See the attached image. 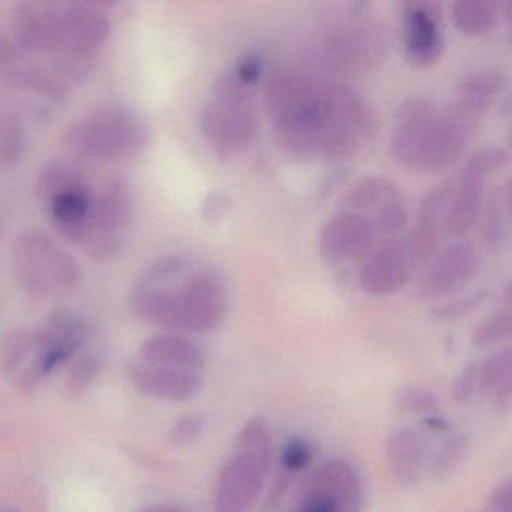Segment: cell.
<instances>
[{
	"label": "cell",
	"mask_w": 512,
	"mask_h": 512,
	"mask_svg": "<svg viewBox=\"0 0 512 512\" xmlns=\"http://www.w3.org/2000/svg\"><path fill=\"white\" fill-rule=\"evenodd\" d=\"M314 451L313 443L302 436H292L283 443L280 451V463L283 472L295 476L302 472L313 463Z\"/></svg>",
	"instance_id": "obj_35"
},
{
	"label": "cell",
	"mask_w": 512,
	"mask_h": 512,
	"mask_svg": "<svg viewBox=\"0 0 512 512\" xmlns=\"http://www.w3.org/2000/svg\"><path fill=\"white\" fill-rule=\"evenodd\" d=\"M7 77L8 82L16 88L44 95L50 100L64 101L70 94V88L64 77L46 68L32 67V65L16 67L8 71Z\"/></svg>",
	"instance_id": "obj_28"
},
{
	"label": "cell",
	"mask_w": 512,
	"mask_h": 512,
	"mask_svg": "<svg viewBox=\"0 0 512 512\" xmlns=\"http://www.w3.org/2000/svg\"><path fill=\"white\" fill-rule=\"evenodd\" d=\"M140 512H190L188 509L182 508V506L176 505H151L146 506Z\"/></svg>",
	"instance_id": "obj_44"
},
{
	"label": "cell",
	"mask_w": 512,
	"mask_h": 512,
	"mask_svg": "<svg viewBox=\"0 0 512 512\" xmlns=\"http://www.w3.org/2000/svg\"><path fill=\"white\" fill-rule=\"evenodd\" d=\"M263 61L262 56L256 52L245 53L242 58L238 59L235 67L230 73L236 77V80L242 83V85L251 88L256 85L262 76Z\"/></svg>",
	"instance_id": "obj_39"
},
{
	"label": "cell",
	"mask_w": 512,
	"mask_h": 512,
	"mask_svg": "<svg viewBox=\"0 0 512 512\" xmlns=\"http://www.w3.org/2000/svg\"><path fill=\"white\" fill-rule=\"evenodd\" d=\"M85 173L79 167L65 161H52L47 164L37 179V194L44 203L64 191L88 184Z\"/></svg>",
	"instance_id": "obj_29"
},
{
	"label": "cell",
	"mask_w": 512,
	"mask_h": 512,
	"mask_svg": "<svg viewBox=\"0 0 512 512\" xmlns=\"http://www.w3.org/2000/svg\"><path fill=\"white\" fill-rule=\"evenodd\" d=\"M452 187H454L452 182H443V184L431 188L422 199L418 221H416L412 236L407 241L415 268L430 262L439 251L446 206L451 197Z\"/></svg>",
	"instance_id": "obj_19"
},
{
	"label": "cell",
	"mask_w": 512,
	"mask_h": 512,
	"mask_svg": "<svg viewBox=\"0 0 512 512\" xmlns=\"http://www.w3.org/2000/svg\"><path fill=\"white\" fill-rule=\"evenodd\" d=\"M2 512H22L20 509L17 508H5Z\"/></svg>",
	"instance_id": "obj_45"
},
{
	"label": "cell",
	"mask_w": 512,
	"mask_h": 512,
	"mask_svg": "<svg viewBox=\"0 0 512 512\" xmlns=\"http://www.w3.org/2000/svg\"><path fill=\"white\" fill-rule=\"evenodd\" d=\"M478 389L493 400L499 412H508L512 400V350H497L478 365Z\"/></svg>",
	"instance_id": "obj_25"
},
{
	"label": "cell",
	"mask_w": 512,
	"mask_h": 512,
	"mask_svg": "<svg viewBox=\"0 0 512 512\" xmlns=\"http://www.w3.org/2000/svg\"><path fill=\"white\" fill-rule=\"evenodd\" d=\"M478 391V364L466 365L452 383V398L457 403H469Z\"/></svg>",
	"instance_id": "obj_38"
},
{
	"label": "cell",
	"mask_w": 512,
	"mask_h": 512,
	"mask_svg": "<svg viewBox=\"0 0 512 512\" xmlns=\"http://www.w3.org/2000/svg\"><path fill=\"white\" fill-rule=\"evenodd\" d=\"M130 379L142 394L175 403L191 400L203 388L200 373L148 364L134 365L130 371Z\"/></svg>",
	"instance_id": "obj_20"
},
{
	"label": "cell",
	"mask_w": 512,
	"mask_h": 512,
	"mask_svg": "<svg viewBox=\"0 0 512 512\" xmlns=\"http://www.w3.org/2000/svg\"><path fill=\"white\" fill-rule=\"evenodd\" d=\"M14 58H16V49L13 44L4 35H0V67L10 64Z\"/></svg>",
	"instance_id": "obj_43"
},
{
	"label": "cell",
	"mask_w": 512,
	"mask_h": 512,
	"mask_svg": "<svg viewBox=\"0 0 512 512\" xmlns=\"http://www.w3.org/2000/svg\"><path fill=\"white\" fill-rule=\"evenodd\" d=\"M104 359L98 350L82 349L73 358L67 380H65V394L76 398L85 394L103 370Z\"/></svg>",
	"instance_id": "obj_30"
},
{
	"label": "cell",
	"mask_w": 512,
	"mask_h": 512,
	"mask_svg": "<svg viewBox=\"0 0 512 512\" xmlns=\"http://www.w3.org/2000/svg\"><path fill=\"white\" fill-rule=\"evenodd\" d=\"M95 193L88 184L64 191L46 203L53 226L59 235L74 244L85 245L91 226Z\"/></svg>",
	"instance_id": "obj_22"
},
{
	"label": "cell",
	"mask_w": 512,
	"mask_h": 512,
	"mask_svg": "<svg viewBox=\"0 0 512 512\" xmlns=\"http://www.w3.org/2000/svg\"><path fill=\"white\" fill-rule=\"evenodd\" d=\"M478 251L469 242H455L428 262L413 286L421 301H439L463 289L478 268Z\"/></svg>",
	"instance_id": "obj_14"
},
{
	"label": "cell",
	"mask_w": 512,
	"mask_h": 512,
	"mask_svg": "<svg viewBox=\"0 0 512 512\" xmlns=\"http://www.w3.org/2000/svg\"><path fill=\"white\" fill-rule=\"evenodd\" d=\"M17 283L34 298L71 292L80 281L74 257L40 229H25L13 244Z\"/></svg>",
	"instance_id": "obj_5"
},
{
	"label": "cell",
	"mask_w": 512,
	"mask_h": 512,
	"mask_svg": "<svg viewBox=\"0 0 512 512\" xmlns=\"http://www.w3.org/2000/svg\"><path fill=\"white\" fill-rule=\"evenodd\" d=\"M140 358L143 364L191 373H200L206 365L203 350L193 341L178 335H157L149 338L140 347Z\"/></svg>",
	"instance_id": "obj_24"
},
{
	"label": "cell",
	"mask_w": 512,
	"mask_h": 512,
	"mask_svg": "<svg viewBox=\"0 0 512 512\" xmlns=\"http://www.w3.org/2000/svg\"><path fill=\"white\" fill-rule=\"evenodd\" d=\"M230 208V200L226 194L221 191H212L206 197L202 205V215L206 221H217L227 214Z\"/></svg>",
	"instance_id": "obj_40"
},
{
	"label": "cell",
	"mask_w": 512,
	"mask_h": 512,
	"mask_svg": "<svg viewBox=\"0 0 512 512\" xmlns=\"http://www.w3.org/2000/svg\"><path fill=\"white\" fill-rule=\"evenodd\" d=\"M509 208L511 185L506 182L491 194L487 208L482 209L481 241L485 250L499 251L509 238Z\"/></svg>",
	"instance_id": "obj_26"
},
{
	"label": "cell",
	"mask_w": 512,
	"mask_h": 512,
	"mask_svg": "<svg viewBox=\"0 0 512 512\" xmlns=\"http://www.w3.org/2000/svg\"><path fill=\"white\" fill-rule=\"evenodd\" d=\"M395 403L400 409L413 415L431 416L439 415L442 410L439 398L430 389L419 386H404L395 394Z\"/></svg>",
	"instance_id": "obj_34"
},
{
	"label": "cell",
	"mask_w": 512,
	"mask_h": 512,
	"mask_svg": "<svg viewBox=\"0 0 512 512\" xmlns=\"http://www.w3.org/2000/svg\"><path fill=\"white\" fill-rule=\"evenodd\" d=\"M508 152L485 148L467 160L446 206L443 230L452 238H463L478 223L484 209L485 179L508 163Z\"/></svg>",
	"instance_id": "obj_10"
},
{
	"label": "cell",
	"mask_w": 512,
	"mask_h": 512,
	"mask_svg": "<svg viewBox=\"0 0 512 512\" xmlns=\"http://www.w3.org/2000/svg\"><path fill=\"white\" fill-rule=\"evenodd\" d=\"M500 11L502 8L493 0H458L452 5L451 19L461 34L481 37L496 28Z\"/></svg>",
	"instance_id": "obj_27"
},
{
	"label": "cell",
	"mask_w": 512,
	"mask_h": 512,
	"mask_svg": "<svg viewBox=\"0 0 512 512\" xmlns=\"http://www.w3.org/2000/svg\"><path fill=\"white\" fill-rule=\"evenodd\" d=\"M274 461V443L232 448L218 475L212 512H251L265 490Z\"/></svg>",
	"instance_id": "obj_9"
},
{
	"label": "cell",
	"mask_w": 512,
	"mask_h": 512,
	"mask_svg": "<svg viewBox=\"0 0 512 512\" xmlns=\"http://www.w3.org/2000/svg\"><path fill=\"white\" fill-rule=\"evenodd\" d=\"M145 122L121 109L100 110L71 125L65 143L71 151L100 161L136 157L148 143Z\"/></svg>",
	"instance_id": "obj_6"
},
{
	"label": "cell",
	"mask_w": 512,
	"mask_h": 512,
	"mask_svg": "<svg viewBox=\"0 0 512 512\" xmlns=\"http://www.w3.org/2000/svg\"><path fill=\"white\" fill-rule=\"evenodd\" d=\"M205 425V418L194 413L178 419L170 428V443L176 446H187L197 442L205 431Z\"/></svg>",
	"instance_id": "obj_37"
},
{
	"label": "cell",
	"mask_w": 512,
	"mask_h": 512,
	"mask_svg": "<svg viewBox=\"0 0 512 512\" xmlns=\"http://www.w3.org/2000/svg\"><path fill=\"white\" fill-rule=\"evenodd\" d=\"M470 439L466 434L449 437L434 455L431 472L436 478H445L455 472L469 451Z\"/></svg>",
	"instance_id": "obj_33"
},
{
	"label": "cell",
	"mask_w": 512,
	"mask_h": 512,
	"mask_svg": "<svg viewBox=\"0 0 512 512\" xmlns=\"http://www.w3.org/2000/svg\"><path fill=\"white\" fill-rule=\"evenodd\" d=\"M133 214V191L122 176H112L95 191L85 247L94 259L109 260L121 251Z\"/></svg>",
	"instance_id": "obj_11"
},
{
	"label": "cell",
	"mask_w": 512,
	"mask_h": 512,
	"mask_svg": "<svg viewBox=\"0 0 512 512\" xmlns=\"http://www.w3.org/2000/svg\"><path fill=\"white\" fill-rule=\"evenodd\" d=\"M377 233L367 218L340 211L326 221L319 235V254L331 266L365 259L374 247Z\"/></svg>",
	"instance_id": "obj_17"
},
{
	"label": "cell",
	"mask_w": 512,
	"mask_h": 512,
	"mask_svg": "<svg viewBox=\"0 0 512 512\" xmlns=\"http://www.w3.org/2000/svg\"><path fill=\"white\" fill-rule=\"evenodd\" d=\"M413 269L407 241L391 236L374 245L365 257L359 271V286L367 295H394L407 286Z\"/></svg>",
	"instance_id": "obj_15"
},
{
	"label": "cell",
	"mask_w": 512,
	"mask_h": 512,
	"mask_svg": "<svg viewBox=\"0 0 512 512\" xmlns=\"http://www.w3.org/2000/svg\"><path fill=\"white\" fill-rule=\"evenodd\" d=\"M512 314L509 310L494 311L478 323L470 335V344L476 349H487L511 337Z\"/></svg>",
	"instance_id": "obj_32"
},
{
	"label": "cell",
	"mask_w": 512,
	"mask_h": 512,
	"mask_svg": "<svg viewBox=\"0 0 512 512\" xmlns=\"http://www.w3.org/2000/svg\"><path fill=\"white\" fill-rule=\"evenodd\" d=\"M506 85V76L499 70H482L467 74L458 83L455 98L449 109L469 124L478 128L485 113L493 106Z\"/></svg>",
	"instance_id": "obj_21"
},
{
	"label": "cell",
	"mask_w": 512,
	"mask_h": 512,
	"mask_svg": "<svg viewBox=\"0 0 512 512\" xmlns=\"http://www.w3.org/2000/svg\"><path fill=\"white\" fill-rule=\"evenodd\" d=\"M13 31L23 49L56 58L62 44V4L25 2L17 5Z\"/></svg>",
	"instance_id": "obj_18"
},
{
	"label": "cell",
	"mask_w": 512,
	"mask_h": 512,
	"mask_svg": "<svg viewBox=\"0 0 512 512\" xmlns=\"http://www.w3.org/2000/svg\"><path fill=\"white\" fill-rule=\"evenodd\" d=\"M422 424L425 425L427 430L434 431V433H443V431H448L451 428L449 422L440 415L425 416Z\"/></svg>",
	"instance_id": "obj_42"
},
{
	"label": "cell",
	"mask_w": 512,
	"mask_h": 512,
	"mask_svg": "<svg viewBox=\"0 0 512 512\" xmlns=\"http://www.w3.org/2000/svg\"><path fill=\"white\" fill-rule=\"evenodd\" d=\"M340 211L367 218L377 235L395 236L407 223V206L400 188L383 176L359 179L341 199Z\"/></svg>",
	"instance_id": "obj_13"
},
{
	"label": "cell",
	"mask_w": 512,
	"mask_h": 512,
	"mask_svg": "<svg viewBox=\"0 0 512 512\" xmlns=\"http://www.w3.org/2000/svg\"><path fill=\"white\" fill-rule=\"evenodd\" d=\"M89 326L82 317L70 310H58L37 331V349L31 361L14 377L22 394H31L56 368L73 359L88 341Z\"/></svg>",
	"instance_id": "obj_7"
},
{
	"label": "cell",
	"mask_w": 512,
	"mask_h": 512,
	"mask_svg": "<svg viewBox=\"0 0 512 512\" xmlns=\"http://www.w3.org/2000/svg\"><path fill=\"white\" fill-rule=\"evenodd\" d=\"M2 232H4V229H2V221H0V235H2Z\"/></svg>",
	"instance_id": "obj_46"
},
{
	"label": "cell",
	"mask_w": 512,
	"mask_h": 512,
	"mask_svg": "<svg viewBox=\"0 0 512 512\" xmlns=\"http://www.w3.org/2000/svg\"><path fill=\"white\" fill-rule=\"evenodd\" d=\"M389 472L401 487H413L421 481L427 466L424 439L410 428L392 431L385 443Z\"/></svg>",
	"instance_id": "obj_23"
},
{
	"label": "cell",
	"mask_w": 512,
	"mask_h": 512,
	"mask_svg": "<svg viewBox=\"0 0 512 512\" xmlns=\"http://www.w3.org/2000/svg\"><path fill=\"white\" fill-rule=\"evenodd\" d=\"M265 103L278 143L302 160L349 157L376 133V115L355 89L307 71L271 76Z\"/></svg>",
	"instance_id": "obj_1"
},
{
	"label": "cell",
	"mask_w": 512,
	"mask_h": 512,
	"mask_svg": "<svg viewBox=\"0 0 512 512\" xmlns=\"http://www.w3.org/2000/svg\"><path fill=\"white\" fill-rule=\"evenodd\" d=\"M110 34V20L100 5L62 2V44L55 64L64 79L85 76Z\"/></svg>",
	"instance_id": "obj_8"
},
{
	"label": "cell",
	"mask_w": 512,
	"mask_h": 512,
	"mask_svg": "<svg viewBox=\"0 0 512 512\" xmlns=\"http://www.w3.org/2000/svg\"><path fill=\"white\" fill-rule=\"evenodd\" d=\"M362 484L349 461L332 458L314 470L293 512H362Z\"/></svg>",
	"instance_id": "obj_12"
},
{
	"label": "cell",
	"mask_w": 512,
	"mask_h": 512,
	"mask_svg": "<svg viewBox=\"0 0 512 512\" xmlns=\"http://www.w3.org/2000/svg\"><path fill=\"white\" fill-rule=\"evenodd\" d=\"M473 131L446 107L413 98L398 107L389 152L406 169L437 173L460 160Z\"/></svg>",
	"instance_id": "obj_3"
},
{
	"label": "cell",
	"mask_w": 512,
	"mask_h": 512,
	"mask_svg": "<svg viewBox=\"0 0 512 512\" xmlns=\"http://www.w3.org/2000/svg\"><path fill=\"white\" fill-rule=\"evenodd\" d=\"M131 313L148 325L175 331H214L226 316L223 278L185 256H167L149 266L130 296Z\"/></svg>",
	"instance_id": "obj_2"
},
{
	"label": "cell",
	"mask_w": 512,
	"mask_h": 512,
	"mask_svg": "<svg viewBox=\"0 0 512 512\" xmlns=\"http://www.w3.org/2000/svg\"><path fill=\"white\" fill-rule=\"evenodd\" d=\"M206 143L218 160L229 161L247 151L259 134V119L251 103L250 88L232 73L215 80L212 95L200 116Z\"/></svg>",
	"instance_id": "obj_4"
},
{
	"label": "cell",
	"mask_w": 512,
	"mask_h": 512,
	"mask_svg": "<svg viewBox=\"0 0 512 512\" xmlns=\"http://www.w3.org/2000/svg\"><path fill=\"white\" fill-rule=\"evenodd\" d=\"M490 508L493 512H512V482L509 479L491 494Z\"/></svg>",
	"instance_id": "obj_41"
},
{
	"label": "cell",
	"mask_w": 512,
	"mask_h": 512,
	"mask_svg": "<svg viewBox=\"0 0 512 512\" xmlns=\"http://www.w3.org/2000/svg\"><path fill=\"white\" fill-rule=\"evenodd\" d=\"M37 349V332H13L0 350V368L8 379H14L22 371L26 361H31Z\"/></svg>",
	"instance_id": "obj_31"
},
{
	"label": "cell",
	"mask_w": 512,
	"mask_h": 512,
	"mask_svg": "<svg viewBox=\"0 0 512 512\" xmlns=\"http://www.w3.org/2000/svg\"><path fill=\"white\" fill-rule=\"evenodd\" d=\"M406 58L413 67L436 64L443 53L442 10L430 0L401 4Z\"/></svg>",
	"instance_id": "obj_16"
},
{
	"label": "cell",
	"mask_w": 512,
	"mask_h": 512,
	"mask_svg": "<svg viewBox=\"0 0 512 512\" xmlns=\"http://www.w3.org/2000/svg\"><path fill=\"white\" fill-rule=\"evenodd\" d=\"M487 290H479V292L469 293L460 298L451 299V301L443 302V304L436 305L430 311V317L436 322H451V320H458L461 317L469 316L473 311L478 310L485 301H487Z\"/></svg>",
	"instance_id": "obj_36"
}]
</instances>
